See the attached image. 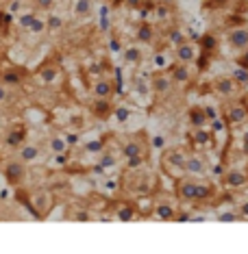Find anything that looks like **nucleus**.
Masks as SVG:
<instances>
[{"instance_id":"obj_18","label":"nucleus","mask_w":248,"mask_h":254,"mask_svg":"<svg viewBox=\"0 0 248 254\" xmlns=\"http://www.w3.org/2000/svg\"><path fill=\"white\" fill-rule=\"evenodd\" d=\"M174 55H176V59L181 61V63H192L196 59V48L189 42H183V44L176 46Z\"/></svg>"},{"instance_id":"obj_34","label":"nucleus","mask_w":248,"mask_h":254,"mask_svg":"<svg viewBox=\"0 0 248 254\" xmlns=\"http://www.w3.org/2000/svg\"><path fill=\"white\" fill-rule=\"evenodd\" d=\"M22 9H24V2H22V0H11V2H9V13L20 15Z\"/></svg>"},{"instance_id":"obj_29","label":"nucleus","mask_w":248,"mask_h":254,"mask_svg":"<svg viewBox=\"0 0 248 254\" xmlns=\"http://www.w3.org/2000/svg\"><path fill=\"white\" fill-rule=\"evenodd\" d=\"M26 31L31 33V35H44L46 33V20L39 18V15H35V18L31 20V24L26 26Z\"/></svg>"},{"instance_id":"obj_13","label":"nucleus","mask_w":248,"mask_h":254,"mask_svg":"<svg viewBox=\"0 0 248 254\" xmlns=\"http://www.w3.org/2000/svg\"><path fill=\"white\" fill-rule=\"evenodd\" d=\"M170 78L174 85H187L189 80H192V72H189L187 63H174V65L170 67Z\"/></svg>"},{"instance_id":"obj_19","label":"nucleus","mask_w":248,"mask_h":254,"mask_svg":"<svg viewBox=\"0 0 248 254\" xmlns=\"http://www.w3.org/2000/svg\"><path fill=\"white\" fill-rule=\"evenodd\" d=\"M122 154H124V159L146 157V154H144V143L140 139H129L124 143V148H122Z\"/></svg>"},{"instance_id":"obj_47","label":"nucleus","mask_w":248,"mask_h":254,"mask_svg":"<svg viewBox=\"0 0 248 254\" xmlns=\"http://www.w3.org/2000/svg\"><path fill=\"white\" fill-rule=\"evenodd\" d=\"M111 48L113 50H120V42H118V39H113V42H111Z\"/></svg>"},{"instance_id":"obj_7","label":"nucleus","mask_w":248,"mask_h":254,"mask_svg":"<svg viewBox=\"0 0 248 254\" xmlns=\"http://www.w3.org/2000/svg\"><path fill=\"white\" fill-rule=\"evenodd\" d=\"M213 91H216L220 98H235L238 96V91H240V85L233 80V76H218V78H213Z\"/></svg>"},{"instance_id":"obj_14","label":"nucleus","mask_w":248,"mask_h":254,"mask_svg":"<svg viewBox=\"0 0 248 254\" xmlns=\"http://www.w3.org/2000/svg\"><path fill=\"white\" fill-rule=\"evenodd\" d=\"M222 183L227 185V187L238 189V187H244V185L248 183V176H246V172H242V170H229L227 174H224Z\"/></svg>"},{"instance_id":"obj_2","label":"nucleus","mask_w":248,"mask_h":254,"mask_svg":"<svg viewBox=\"0 0 248 254\" xmlns=\"http://www.w3.org/2000/svg\"><path fill=\"white\" fill-rule=\"evenodd\" d=\"M26 206L33 211V215H35L37 219H44L50 211H53L55 195H53V191H48V189H35V191L28 193Z\"/></svg>"},{"instance_id":"obj_37","label":"nucleus","mask_w":248,"mask_h":254,"mask_svg":"<svg viewBox=\"0 0 248 254\" xmlns=\"http://www.w3.org/2000/svg\"><path fill=\"white\" fill-rule=\"evenodd\" d=\"M235 63H238L240 67H244V70H248V48L242 50V55L238 57V61H235Z\"/></svg>"},{"instance_id":"obj_6","label":"nucleus","mask_w":248,"mask_h":254,"mask_svg":"<svg viewBox=\"0 0 248 254\" xmlns=\"http://www.w3.org/2000/svg\"><path fill=\"white\" fill-rule=\"evenodd\" d=\"M15 157L22 159L26 165H35L39 161L44 159V148L39 146V143H33V141H24L22 146L18 148V152H15Z\"/></svg>"},{"instance_id":"obj_46","label":"nucleus","mask_w":248,"mask_h":254,"mask_svg":"<svg viewBox=\"0 0 248 254\" xmlns=\"http://www.w3.org/2000/svg\"><path fill=\"white\" fill-rule=\"evenodd\" d=\"M155 148H161V146H164V139H161V137H155Z\"/></svg>"},{"instance_id":"obj_35","label":"nucleus","mask_w":248,"mask_h":254,"mask_svg":"<svg viewBox=\"0 0 248 254\" xmlns=\"http://www.w3.org/2000/svg\"><path fill=\"white\" fill-rule=\"evenodd\" d=\"M168 37H170V42L174 44V46H178V44H183V42H185V35H183V33L178 31V28H174V31H172Z\"/></svg>"},{"instance_id":"obj_31","label":"nucleus","mask_w":248,"mask_h":254,"mask_svg":"<svg viewBox=\"0 0 248 254\" xmlns=\"http://www.w3.org/2000/svg\"><path fill=\"white\" fill-rule=\"evenodd\" d=\"M233 80L240 85V87H246L248 85V70H244V67L238 65V70L233 72Z\"/></svg>"},{"instance_id":"obj_33","label":"nucleus","mask_w":248,"mask_h":254,"mask_svg":"<svg viewBox=\"0 0 248 254\" xmlns=\"http://www.w3.org/2000/svg\"><path fill=\"white\" fill-rule=\"evenodd\" d=\"M11 89H13V87H7L4 83H0V107L9 105V100H11Z\"/></svg>"},{"instance_id":"obj_36","label":"nucleus","mask_w":248,"mask_h":254,"mask_svg":"<svg viewBox=\"0 0 248 254\" xmlns=\"http://www.w3.org/2000/svg\"><path fill=\"white\" fill-rule=\"evenodd\" d=\"M216 46H218V39L213 37V35H207V37L203 39V48L207 50V53H209V50H213Z\"/></svg>"},{"instance_id":"obj_43","label":"nucleus","mask_w":248,"mask_h":254,"mask_svg":"<svg viewBox=\"0 0 248 254\" xmlns=\"http://www.w3.org/2000/svg\"><path fill=\"white\" fill-rule=\"evenodd\" d=\"M142 4V0H126V7L129 9H137Z\"/></svg>"},{"instance_id":"obj_16","label":"nucleus","mask_w":248,"mask_h":254,"mask_svg":"<svg viewBox=\"0 0 248 254\" xmlns=\"http://www.w3.org/2000/svg\"><path fill=\"white\" fill-rule=\"evenodd\" d=\"M113 83L109 78H100L94 83V87H91V94H94V98H111L113 96Z\"/></svg>"},{"instance_id":"obj_8","label":"nucleus","mask_w":248,"mask_h":254,"mask_svg":"<svg viewBox=\"0 0 248 254\" xmlns=\"http://www.w3.org/2000/svg\"><path fill=\"white\" fill-rule=\"evenodd\" d=\"M22 80H24V70L18 65H7L2 72H0V83H4L7 87H20Z\"/></svg>"},{"instance_id":"obj_17","label":"nucleus","mask_w":248,"mask_h":254,"mask_svg":"<svg viewBox=\"0 0 248 254\" xmlns=\"http://www.w3.org/2000/svg\"><path fill=\"white\" fill-rule=\"evenodd\" d=\"M155 217L157 219H164V222H170V219L176 217V206L172 204V202H159L157 206H155Z\"/></svg>"},{"instance_id":"obj_15","label":"nucleus","mask_w":248,"mask_h":254,"mask_svg":"<svg viewBox=\"0 0 248 254\" xmlns=\"http://www.w3.org/2000/svg\"><path fill=\"white\" fill-rule=\"evenodd\" d=\"M187 120H189V126L192 128H200V126H207L209 118L205 113V107H192L187 111Z\"/></svg>"},{"instance_id":"obj_44","label":"nucleus","mask_w":248,"mask_h":254,"mask_svg":"<svg viewBox=\"0 0 248 254\" xmlns=\"http://www.w3.org/2000/svg\"><path fill=\"white\" fill-rule=\"evenodd\" d=\"M155 61H157V65L161 67V65H165V55H157V59H155Z\"/></svg>"},{"instance_id":"obj_25","label":"nucleus","mask_w":248,"mask_h":254,"mask_svg":"<svg viewBox=\"0 0 248 254\" xmlns=\"http://www.w3.org/2000/svg\"><path fill=\"white\" fill-rule=\"evenodd\" d=\"M137 39L144 44H153L155 42V28L151 24H146V22L140 24V28H137Z\"/></svg>"},{"instance_id":"obj_10","label":"nucleus","mask_w":248,"mask_h":254,"mask_svg":"<svg viewBox=\"0 0 248 254\" xmlns=\"http://www.w3.org/2000/svg\"><path fill=\"white\" fill-rule=\"evenodd\" d=\"M227 42H229L231 48H235V50L248 48V28H244V26L231 28L229 35H227Z\"/></svg>"},{"instance_id":"obj_27","label":"nucleus","mask_w":248,"mask_h":254,"mask_svg":"<svg viewBox=\"0 0 248 254\" xmlns=\"http://www.w3.org/2000/svg\"><path fill=\"white\" fill-rule=\"evenodd\" d=\"M115 217L120 222H131V219H135V209L131 204H120L115 206Z\"/></svg>"},{"instance_id":"obj_41","label":"nucleus","mask_w":248,"mask_h":254,"mask_svg":"<svg viewBox=\"0 0 248 254\" xmlns=\"http://www.w3.org/2000/svg\"><path fill=\"white\" fill-rule=\"evenodd\" d=\"M168 15H170L168 7H159V9H157V18H161V20H164V18H168Z\"/></svg>"},{"instance_id":"obj_32","label":"nucleus","mask_w":248,"mask_h":254,"mask_svg":"<svg viewBox=\"0 0 248 254\" xmlns=\"http://www.w3.org/2000/svg\"><path fill=\"white\" fill-rule=\"evenodd\" d=\"M33 4H35L37 11H44V13H50V11L55 9L57 0H33Z\"/></svg>"},{"instance_id":"obj_48","label":"nucleus","mask_w":248,"mask_h":254,"mask_svg":"<svg viewBox=\"0 0 248 254\" xmlns=\"http://www.w3.org/2000/svg\"><path fill=\"white\" fill-rule=\"evenodd\" d=\"M244 148H246V152H248V130L244 132Z\"/></svg>"},{"instance_id":"obj_5","label":"nucleus","mask_w":248,"mask_h":254,"mask_svg":"<svg viewBox=\"0 0 248 254\" xmlns=\"http://www.w3.org/2000/svg\"><path fill=\"white\" fill-rule=\"evenodd\" d=\"M26 137H28L26 126L24 124H13L7 132H4L2 146H4V150H9V152H18V148L26 141Z\"/></svg>"},{"instance_id":"obj_1","label":"nucleus","mask_w":248,"mask_h":254,"mask_svg":"<svg viewBox=\"0 0 248 254\" xmlns=\"http://www.w3.org/2000/svg\"><path fill=\"white\" fill-rule=\"evenodd\" d=\"M176 195L185 202H203L213 195V187L207 183L194 181V178H181L176 183Z\"/></svg>"},{"instance_id":"obj_42","label":"nucleus","mask_w":248,"mask_h":254,"mask_svg":"<svg viewBox=\"0 0 248 254\" xmlns=\"http://www.w3.org/2000/svg\"><path fill=\"white\" fill-rule=\"evenodd\" d=\"M240 215H242V219H248V200L240 206Z\"/></svg>"},{"instance_id":"obj_40","label":"nucleus","mask_w":248,"mask_h":254,"mask_svg":"<svg viewBox=\"0 0 248 254\" xmlns=\"http://www.w3.org/2000/svg\"><path fill=\"white\" fill-rule=\"evenodd\" d=\"M115 118H118V122H126V118H129V109H118V111H115Z\"/></svg>"},{"instance_id":"obj_50","label":"nucleus","mask_w":248,"mask_h":254,"mask_svg":"<svg viewBox=\"0 0 248 254\" xmlns=\"http://www.w3.org/2000/svg\"><path fill=\"white\" fill-rule=\"evenodd\" d=\"M246 18H248V15H246Z\"/></svg>"},{"instance_id":"obj_23","label":"nucleus","mask_w":248,"mask_h":254,"mask_svg":"<svg viewBox=\"0 0 248 254\" xmlns=\"http://www.w3.org/2000/svg\"><path fill=\"white\" fill-rule=\"evenodd\" d=\"M91 0H77V2H74V15H77L79 20H85V18H89L91 15Z\"/></svg>"},{"instance_id":"obj_4","label":"nucleus","mask_w":248,"mask_h":254,"mask_svg":"<svg viewBox=\"0 0 248 254\" xmlns=\"http://www.w3.org/2000/svg\"><path fill=\"white\" fill-rule=\"evenodd\" d=\"M224 122L229 128H240V126L248 124V107L244 102H229L224 107Z\"/></svg>"},{"instance_id":"obj_20","label":"nucleus","mask_w":248,"mask_h":254,"mask_svg":"<svg viewBox=\"0 0 248 254\" xmlns=\"http://www.w3.org/2000/svg\"><path fill=\"white\" fill-rule=\"evenodd\" d=\"M91 111H94L96 118L105 120V118H109V115H111L113 107H111V102H109V98H96V102L91 105Z\"/></svg>"},{"instance_id":"obj_38","label":"nucleus","mask_w":248,"mask_h":254,"mask_svg":"<svg viewBox=\"0 0 248 254\" xmlns=\"http://www.w3.org/2000/svg\"><path fill=\"white\" fill-rule=\"evenodd\" d=\"M220 222H235V219H242L240 213H222V215H218Z\"/></svg>"},{"instance_id":"obj_9","label":"nucleus","mask_w":248,"mask_h":254,"mask_svg":"<svg viewBox=\"0 0 248 254\" xmlns=\"http://www.w3.org/2000/svg\"><path fill=\"white\" fill-rule=\"evenodd\" d=\"M185 161H187V152L183 148H174L164 154V163L176 172H185Z\"/></svg>"},{"instance_id":"obj_30","label":"nucleus","mask_w":248,"mask_h":254,"mask_svg":"<svg viewBox=\"0 0 248 254\" xmlns=\"http://www.w3.org/2000/svg\"><path fill=\"white\" fill-rule=\"evenodd\" d=\"M140 59H142L140 48H135V46H131V48H126V50H124V61H126V63H137Z\"/></svg>"},{"instance_id":"obj_3","label":"nucleus","mask_w":248,"mask_h":254,"mask_svg":"<svg viewBox=\"0 0 248 254\" xmlns=\"http://www.w3.org/2000/svg\"><path fill=\"white\" fill-rule=\"evenodd\" d=\"M0 172L4 174L9 185H13V187H22L28 176V167L22 159L18 157H11L7 161H2V165H0Z\"/></svg>"},{"instance_id":"obj_24","label":"nucleus","mask_w":248,"mask_h":254,"mask_svg":"<svg viewBox=\"0 0 248 254\" xmlns=\"http://www.w3.org/2000/svg\"><path fill=\"white\" fill-rule=\"evenodd\" d=\"M192 143H194V146H209V143H211V132H207L205 126H200V128H194V132H192Z\"/></svg>"},{"instance_id":"obj_28","label":"nucleus","mask_w":248,"mask_h":254,"mask_svg":"<svg viewBox=\"0 0 248 254\" xmlns=\"http://www.w3.org/2000/svg\"><path fill=\"white\" fill-rule=\"evenodd\" d=\"M68 219H77V222H87V219H91L89 211L85 209V206H72V211L66 213Z\"/></svg>"},{"instance_id":"obj_45","label":"nucleus","mask_w":248,"mask_h":254,"mask_svg":"<svg viewBox=\"0 0 248 254\" xmlns=\"http://www.w3.org/2000/svg\"><path fill=\"white\" fill-rule=\"evenodd\" d=\"M113 163H115L113 157H105V159H102V165H113Z\"/></svg>"},{"instance_id":"obj_26","label":"nucleus","mask_w":248,"mask_h":254,"mask_svg":"<svg viewBox=\"0 0 248 254\" xmlns=\"http://www.w3.org/2000/svg\"><path fill=\"white\" fill-rule=\"evenodd\" d=\"M63 24H66V22H63V18L59 13H50L48 18H46V31L48 33H59L63 28Z\"/></svg>"},{"instance_id":"obj_21","label":"nucleus","mask_w":248,"mask_h":254,"mask_svg":"<svg viewBox=\"0 0 248 254\" xmlns=\"http://www.w3.org/2000/svg\"><path fill=\"white\" fill-rule=\"evenodd\" d=\"M48 150H50V154H57V157L66 154V152H68V141H66V137H61V135L48 137Z\"/></svg>"},{"instance_id":"obj_49","label":"nucleus","mask_w":248,"mask_h":254,"mask_svg":"<svg viewBox=\"0 0 248 254\" xmlns=\"http://www.w3.org/2000/svg\"><path fill=\"white\" fill-rule=\"evenodd\" d=\"M161 2H165V4H170V2H172V0H161Z\"/></svg>"},{"instance_id":"obj_11","label":"nucleus","mask_w":248,"mask_h":254,"mask_svg":"<svg viewBox=\"0 0 248 254\" xmlns=\"http://www.w3.org/2000/svg\"><path fill=\"white\" fill-rule=\"evenodd\" d=\"M151 85H153V89H155V94H159V96H168L172 87H174V83H172V78H170V74H164V72H157L155 76L151 78Z\"/></svg>"},{"instance_id":"obj_12","label":"nucleus","mask_w":248,"mask_h":254,"mask_svg":"<svg viewBox=\"0 0 248 254\" xmlns=\"http://www.w3.org/2000/svg\"><path fill=\"white\" fill-rule=\"evenodd\" d=\"M185 174H189V176H203V174H207V161L200 157V154H187Z\"/></svg>"},{"instance_id":"obj_22","label":"nucleus","mask_w":248,"mask_h":254,"mask_svg":"<svg viewBox=\"0 0 248 254\" xmlns=\"http://www.w3.org/2000/svg\"><path fill=\"white\" fill-rule=\"evenodd\" d=\"M39 78H42L44 85L57 83V78H59V67L57 65H44L42 70H39Z\"/></svg>"},{"instance_id":"obj_39","label":"nucleus","mask_w":248,"mask_h":254,"mask_svg":"<svg viewBox=\"0 0 248 254\" xmlns=\"http://www.w3.org/2000/svg\"><path fill=\"white\" fill-rule=\"evenodd\" d=\"M211 130H213V132L224 130V122H222V120H216V118H213V120H211Z\"/></svg>"}]
</instances>
